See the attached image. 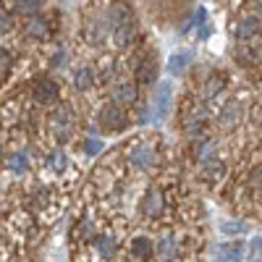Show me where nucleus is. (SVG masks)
Here are the masks:
<instances>
[{
  "label": "nucleus",
  "mask_w": 262,
  "mask_h": 262,
  "mask_svg": "<svg viewBox=\"0 0 262 262\" xmlns=\"http://www.w3.org/2000/svg\"><path fill=\"white\" fill-rule=\"evenodd\" d=\"M223 231H226V233H244L247 226H242V223H231V221H228V223H223Z\"/></svg>",
  "instance_id": "7c9ffc66"
},
{
  "label": "nucleus",
  "mask_w": 262,
  "mask_h": 262,
  "mask_svg": "<svg viewBox=\"0 0 262 262\" xmlns=\"http://www.w3.org/2000/svg\"><path fill=\"white\" fill-rule=\"evenodd\" d=\"M242 116H244L242 102L231 100L223 111H221V116H217V126H221V131H233L238 123H242Z\"/></svg>",
  "instance_id": "0eeeda50"
},
{
  "label": "nucleus",
  "mask_w": 262,
  "mask_h": 262,
  "mask_svg": "<svg viewBox=\"0 0 262 262\" xmlns=\"http://www.w3.org/2000/svg\"><path fill=\"white\" fill-rule=\"evenodd\" d=\"M131 252H134L137 259H147L152 254V242L147 236H137L134 242H131Z\"/></svg>",
  "instance_id": "5701e85b"
},
{
  "label": "nucleus",
  "mask_w": 262,
  "mask_h": 262,
  "mask_svg": "<svg viewBox=\"0 0 262 262\" xmlns=\"http://www.w3.org/2000/svg\"><path fill=\"white\" fill-rule=\"evenodd\" d=\"M252 262H259V259H252Z\"/></svg>",
  "instance_id": "4c0bfd02"
},
{
  "label": "nucleus",
  "mask_w": 262,
  "mask_h": 262,
  "mask_svg": "<svg viewBox=\"0 0 262 262\" xmlns=\"http://www.w3.org/2000/svg\"><path fill=\"white\" fill-rule=\"evenodd\" d=\"M236 60L242 63V66H249V63H252V53H249V50H238V53H236Z\"/></svg>",
  "instance_id": "473e14b6"
},
{
  "label": "nucleus",
  "mask_w": 262,
  "mask_h": 262,
  "mask_svg": "<svg viewBox=\"0 0 262 262\" xmlns=\"http://www.w3.org/2000/svg\"><path fill=\"white\" fill-rule=\"evenodd\" d=\"M134 79H137V84H144V86L155 84V79H158V63H155V58L144 55L137 63V69H134Z\"/></svg>",
  "instance_id": "6e6552de"
},
{
  "label": "nucleus",
  "mask_w": 262,
  "mask_h": 262,
  "mask_svg": "<svg viewBox=\"0 0 262 262\" xmlns=\"http://www.w3.org/2000/svg\"><path fill=\"white\" fill-rule=\"evenodd\" d=\"M21 34H24L27 39H34V42H39V39H48V37H50V21H48L45 16H39V13L27 16Z\"/></svg>",
  "instance_id": "39448f33"
},
{
  "label": "nucleus",
  "mask_w": 262,
  "mask_h": 262,
  "mask_svg": "<svg viewBox=\"0 0 262 262\" xmlns=\"http://www.w3.org/2000/svg\"><path fill=\"white\" fill-rule=\"evenodd\" d=\"M158 254H160V259H165V262H173L179 257V244H176V238L173 236H163L160 238V244H158Z\"/></svg>",
  "instance_id": "f3484780"
},
{
  "label": "nucleus",
  "mask_w": 262,
  "mask_h": 262,
  "mask_svg": "<svg viewBox=\"0 0 262 262\" xmlns=\"http://www.w3.org/2000/svg\"><path fill=\"white\" fill-rule=\"evenodd\" d=\"M131 16H134V11H131V6L128 3H123V0H113L111 6H107V11H105V24L111 27V29H116V27H121V24H126V21H131Z\"/></svg>",
  "instance_id": "423d86ee"
},
{
  "label": "nucleus",
  "mask_w": 262,
  "mask_h": 262,
  "mask_svg": "<svg viewBox=\"0 0 262 262\" xmlns=\"http://www.w3.org/2000/svg\"><path fill=\"white\" fill-rule=\"evenodd\" d=\"M0 160H3V147H0Z\"/></svg>",
  "instance_id": "e433bc0d"
},
{
  "label": "nucleus",
  "mask_w": 262,
  "mask_h": 262,
  "mask_svg": "<svg viewBox=\"0 0 262 262\" xmlns=\"http://www.w3.org/2000/svg\"><path fill=\"white\" fill-rule=\"evenodd\" d=\"M200 165H202V179L205 181H217V179H223V173H226V165L217 158H210V160H205Z\"/></svg>",
  "instance_id": "dca6fc26"
},
{
  "label": "nucleus",
  "mask_w": 262,
  "mask_h": 262,
  "mask_svg": "<svg viewBox=\"0 0 262 262\" xmlns=\"http://www.w3.org/2000/svg\"><path fill=\"white\" fill-rule=\"evenodd\" d=\"M128 163L134 165V168H139V170H149L152 165L158 163V152H155V147H152V144L142 142V144H137L134 149L128 152Z\"/></svg>",
  "instance_id": "20e7f679"
},
{
  "label": "nucleus",
  "mask_w": 262,
  "mask_h": 262,
  "mask_svg": "<svg viewBox=\"0 0 262 262\" xmlns=\"http://www.w3.org/2000/svg\"><path fill=\"white\" fill-rule=\"evenodd\" d=\"M249 249H252V259H259L262 262V238H254Z\"/></svg>",
  "instance_id": "2f4dec72"
},
{
  "label": "nucleus",
  "mask_w": 262,
  "mask_h": 262,
  "mask_svg": "<svg viewBox=\"0 0 262 262\" xmlns=\"http://www.w3.org/2000/svg\"><path fill=\"white\" fill-rule=\"evenodd\" d=\"M84 152H86V155H90V158H95V155H100V152H102V142L100 139H86L84 142Z\"/></svg>",
  "instance_id": "bb28decb"
},
{
  "label": "nucleus",
  "mask_w": 262,
  "mask_h": 262,
  "mask_svg": "<svg viewBox=\"0 0 262 262\" xmlns=\"http://www.w3.org/2000/svg\"><path fill=\"white\" fill-rule=\"evenodd\" d=\"M205 21H207V11H205V8H196V16H194V27L205 24Z\"/></svg>",
  "instance_id": "72a5a7b5"
},
{
  "label": "nucleus",
  "mask_w": 262,
  "mask_h": 262,
  "mask_svg": "<svg viewBox=\"0 0 262 262\" xmlns=\"http://www.w3.org/2000/svg\"><path fill=\"white\" fill-rule=\"evenodd\" d=\"M6 165H8L11 173H16V176H21V173H27V170H29V160H27L24 152H13V155H8Z\"/></svg>",
  "instance_id": "aec40b11"
},
{
  "label": "nucleus",
  "mask_w": 262,
  "mask_h": 262,
  "mask_svg": "<svg viewBox=\"0 0 262 262\" xmlns=\"http://www.w3.org/2000/svg\"><path fill=\"white\" fill-rule=\"evenodd\" d=\"M113 100L118 105H137L139 100V86L134 81H121L113 86Z\"/></svg>",
  "instance_id": "9d476101"
},
{
  "label": "nucleus",
  "mask_w": 262,
  "mask_h": 262,
  "mask_svg": "<svg viewBox=\"0 0 262 262\" xmlns=\"http://www.w3.org/2000/svg\"><path fill=\"white\" fill-rule=\"evenodd\" d=\"M184 128H186V134H196V131L202 128V118H189Z\"/></svg>",
  "instance_id": "c756f323"
},
{
  "label": "nucleus",
  "mask_w": 262,
  "mask_h": 262,
  "mask_svg": "<svg viewBox=\"0 0 262 262\" xmlns=\"http://www.w3.org/2000/svg\"><path fill=\"white\" fill-rule=\"evenodd\" d=\"M259 58H262V48H259V53H257V60H259Z\"/></svg>",
  "instance_id": "c9c22d12"
},
{
  "label": "nucleus",
  "mask_w": 262,
  "mask_h": 262,
  "mask_svg": "<svg viewBox=\"0 0 262 262\" xmlns=\"http://www.w3.org/2000/svg\"><path fill=\"white\" fill-rule=\"evenodd\" d=\"M194 155H196V160H200V163L215 158V142H210V139H200V142H196V147H194Z\"/></svg>",
  "instance_id": "b1692460"
},
{
  "label": "nucleus",
  "mask_w": 262,
  "mask_h": 262,
  "mask_svg": "<svg viewBox=\"0 0 262 262\" xmlns=\"http://www.w3.org/2000/svg\"><path fill=\"white\" fill-rule=\"evenodd\" d=\"M236 37L242 39V42H247V39H252V37H257L259 34V18H254V16H244L242 21L236 24Z\"/></svg>",
  "instance_id": "ddd939ff"
},
{
  "label": "nucleus",
  "mask_w": 262,
  "mask_h": 262,
  "mask_svg": "<svg viewBox=\"0 0 262 262\" xmlns=\"http://www.w3.org/2000/svg\"><path fill=\"white\" fill-rule=\"evenodd\" d=\"M142 212H144L147 217H158V215L163 212V194H160L158 189H149V191L144 194V200H142Z\"/></svg>",
  "instance_id": "f8f14e48"
},
{
  "label": "nucleus",
  "mask_w": 262,
  "mask_h": 262,
  "mask_svg": "<svg viewBox=\"0 0 262 262\" xmlns=\"http://www.w3.org/2000/svg\"><path fill=\"white\" fill-rule=\"evenodd\" d=\"M170 100H173V84H170V81L158 84V95H155V100H152V107H149L152 123H163V121L168 118Z\"/></svg>",
  "instance_id": "f03ea898"
},
{
  "label": "nucleus",
  "mask_w": 262,
  "mask_h": 262,
  "mask_svg": "<svg viewBox=\"0 0 262 262\" xmlns=\"http://www.w3.org/2000/svg\"><path fill=\"white\" fill-rule=\"evenodd\" d=\"M92 84H95V71L90 69V66H81V69L74 74V86L79 92H86Z\"/></svg>",
  "instance_id": "6ab92c4d"
},
{
  "label": "nucleus",
  "mask_w": 262,
  "mask_h": 262,
  "mask_svg": "<svg viewBox=\"0 0 262 262\" xmlns=\"http://www.w3.org/2000/svg\"><path fill=\"white\" fill-rule=\"evenodd\" d=\"M63 63V53H55V58H53V66H60Z\"/></svg>",
  "instance_id": "f704fd0d"
},
{
  "label": "nucleus",
  "mask_w": 262,
  "mask_h": 262,
  "mask_svg": "<svg viewBox=\"0 0 262 262\" xmlns=\"http://www.w3.org/2000/svg\"><path fill=\"white\" fill-rule=\"evenodd\" d=\"M107 27L105 24V18H100V21H92L90 27L84 29V34H86V42H92V45H102L105 42V37H107Z\"/></svg>",
  "instance_id": "2eb2a0df"
},
{
  "label": "nucleus",
  "mask_w": 262,
  "mask_h": 262,
  "mask_svg": "<svg viewBox=\"0 0 262 262\" xmlns=\"http://www.w3.org/2000/svg\"><path fill=\"white\" fill-rule=\"evenodd\" d=\"M97 247H100V252H102L105 257H111V254L116 252V242H113V238H107V236H100V238H97Z\"/></svg>",
  "instance_id": "a878e982"
},
{
  "label": "nucleus",
  "mask_w": 262,
  "mask_h": 262,
  "mask_svg": "<svg viewBox=\"0 0 262 262\" xmlns=\"http://www.w3.org/2000/svg\"><path fill=\"white\" fill-rule=\"evenodd\" d=\"M100 126L105 128V131H111V134H118V131H123L126 126H128V116H126V111L118 105V102H107L102 111H100Z\"/></svg>",
  "instance_id": "f257e3e1"
},
{
  "label": "nucleus",
  "mask_w": 262,
  "mask_h": 262,
  "mask_svg": "<svg viewBox=\"0 0 262 262\" xmlns=\"http://www.w3.org/2000/svg\"><path fill=\"white\" fill-rule=\"evenodd\" d=\"M223 86H226V76H223V74H212V76L207 79V84H205V97L212 100L215 95L223 92Z\"/></svg>",
  "instance_id": "4be33fe9"
},
{
  "label": "nucleus",
  "mask_w": 262,
  "mask_h": 262,
  "mask_svg": "<svg viewBox=\"0 0 262 262\" xmlns=\"http://www.w3.org/2000/svg\"><path fill=\"white\" fill-rule=\"evenodd\" d=\"M13 11L18 16H34L42 11V0H13Z\"/></svg>",
  "instance_id": "412c9836"
},
{
  "label": "nucleus",
  "mask_w": 262,
  "mask_h": 262,
  "mask_svg": "<svg viewBox=\"0 0 262 262\" xmlns=\"http://www.w3.org/2000/svg\"><path fill=\"white\" fill-rule=\"evenodd\" d=\"M32 97H34V102H39V105H55V102L60 100V86H58V81L50 79V76H39V79H34V84H32Z\"/></svg>",
  "instance_id": "7ed1b4c3"
},
{
  "label": "nucleus",
  "mask_w": 262,
  "mask_h": 262,
  "mask_svg": "<svg viewBox=\"0 0 262 262\" xmlns=\"http://www.w3.org/2000/svg\"><path fill=\"white\" fill-rule=\"evenodd\" d=\"M11 66H13V55H11L8 50L0 48V81H6V79H8Z\"/></svg>",
  "instance_id": "393cba45"
},
{
  "label": "nucleus",
  "mask_w": 262,
  "mask_h": 262,
  "mask_svg": "<svg viewBox=\"0 0 262 262\" xmlns=\"http://www.w3.org/2000/svg\"><path fill=\"white\" fill-rule=\"evenodd\" d=\"M134 34H137L134 18L126 21V24H121V27H116V29H113V42H116V48H128L131 42H134Z\"/></svg>",
  "instance_id": "4468645a"
},
{
  "label": "nucleus",
  "mask_w": 262,
  "mask_h": 262,
  "mask_svg": "<svg viewBox=\"0 0 262 262\" xmlns=\"http://www.w3.org/2000/svg\"><path fill=\"white\" fill-rule=\"evenodd\" d=\"M48 160L53 163V168H55V170H63V168H66V155H63L60 149L50 152V158H48Z\"/></svg>",
  "instance_id": "c85d7f7f"
},
{
  "label": "nucleus",
  "mask_w": 262,
  "mask_h": 262,
  "mask_svg": "<svg viewBox=\"0 0 262 262\" xmlns=\"http://www.w3.org/2000/svg\"><path fill=\"white\" fill-rule=\"evenodd\" d=\"M11 27H13V18H11V13H8L6 8H0V34H6Z\"/></svg>",
  "instance_id": "cd10ccee"
},
{
  "label": "nucleus",
  "mask_w": 262,
  "mask_h": 262,
  "mask_svg": "<svg viewBox=\"0 0 262 262\" xmlns=\"http://www.w3.org/2000/svg\"><path fill=\"white\" fill-rule=\"evenodd\" d=\"M242 254H244L242 244H223L221 249H217V259L215 262H242Z\"/></svg>",
  "instance_id": "a211bd4d"
},
{
  "label": "nucleus",
  "mask_w": 262,
  "mask_h": 262,
  "mask_svg": "<svg viewBox=\"0 0 262 262\" xmlns=\"http://www.w3.org/2000/svg\"><path fill=\"white\" fill-rule=\"evenodd\" d=\"M191 50H176L170 58H168V74L170 76H181L189 66H191Z\"/></svg>",
  "instance_id": "9b49d317"
},
{
  "label": "nucleus",
  "mask_w": 262,
  "mask_h": 262,
  "mask_svg": "<svg viewBox=\"0 0 262 262\" xmlns=\"http://www.w3.org/2000/svg\"><path fill=\"white\" fill-rule=\"evenodd\" d=\"M53 126H55L60 139H66V134H71V128H74V111L69 105H58V111L53 116Z\"/></svg>",
  "instance_id": "1a4fd4ad"
}]
</instances>
